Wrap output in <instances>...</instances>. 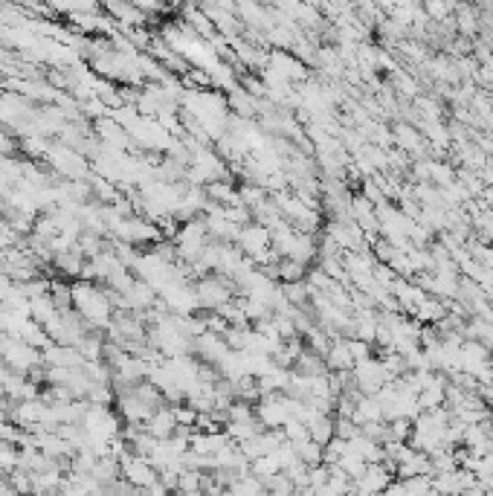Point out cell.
Listing matches in <instances>:
<instances>
[{
  "instance_id": "7a4b0ae2",
  "label": "cell",
  "mask_w": 493,
  "mask_h": 496,
  "mask_svg": "<svg viewBox=\"0 0 493 496\" xmlns=\"http://www.w3.org/2000/svg\"><path fill=\"white\" fill-rule=\"evenodd\" d=\"M345 343H348V351H351V357H354V363L371 357V343H366L360 337H345Z\"/></svg>"
},
{
  "instance_id": "6da1fadb",
  "label": "cell",
  "mask_w": 493,
  "mask_h": 496,
  "mask_svg": "<svg viewBox=\"0 0 493 496\" xmlns=\"http://www.w3.org/2000/svg\"><path fill=\"white\" fill-rule=\"evenodd\" d=\"M424 9L430 15V20H444L447 15H453L450 0H424Z\"/></svg>"
}]
</instances>
